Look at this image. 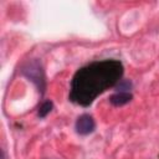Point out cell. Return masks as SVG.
Wrapping results in <instances>:
<instances>
[{"instance_id": "6", "label": "cell", "mask_w": 159, "mask_h": 159, "mask_svg": "<svg viewBox=\"0 0 159 159\" xmlns=\"http://www.w3.org/2000/svg\"><path fill=\"white\" fill-rule=\"evenodd\" d=\"M117 92H130L132 89V82L129 80H120L116 84Z\"/></svg>"}, {"instance_id": "4", "label": "cell", "mask_w": 159, "mask_h": 159, "mask_svg": "<svg viewBox=\"0 0 159 159\" xmlns=\"http://www.w3.org/2000/svg\"><path fill=\"white\" fill-rule=\"evenodd\" d=\"M132 98H133V96L130 92H116L114 94H112L109 97V102L116 107H120V106L129 103L132 101Z\"/></svg>"}, {"instance_id": "1", "label": "cell", "mask_w": 159, "mask_h": 159, "mask_svg": "<svg viewBox=\"0 0 159 159\" xmlns=\"http://www.w3.org/2000/svg\"><path fill=\"white\" fill-rule=\"evenodd\" d=\"M123 76V65L118 60H102L81 67L72 77L70 101L88 107L108 88L116 86Z\"/></svg>"}, {"instance_id": "3", "label": "cell", "mask_w": 159, "mask_h": 159, "mask_svg": "<svg viewBox=\"0 0 159 159\" xmlns=\"http://www.w3.org/2000/svg\"><path fill=\"white\" fill-rule=\"evenodd\" d=\"M76 132L81 135H87L89 133H92L96 128V123L92 116L89 114H82L77 118L76 124H75Z\"/></svg>"}, {"instance_id": "5", "label": "cell", "mask_w": 159, "mask_h": 159, "mask_svg": "<svg viewBox=\"0 0 159 159\" xmlns=\"http://www.w3.org/2000/svg\"><path fill=\"white\" fill-rule=\"evenodd\" d=\"M52 107H53V104H52L51 101H45V102H42L41 106L39 107V117H40V118L46 117V116L52 111Z\"/></svg>"}, {"instance_id": "2", "label": "cell", "mask_w": 159, "mask_h": 159, "mask_svg": "<svg viewBox=\"0 0 159 159\" xmlns=\"http://www.w3.org/2000/svg\"><path fill=\"white\" fill-rule=\"evenodd\" d=\"M21 73L29 78L39 89L41 94H43L46 89V77L42 68V65L39 60H29L24 66L21 67Z\"/></svg>"}]
</instances>
